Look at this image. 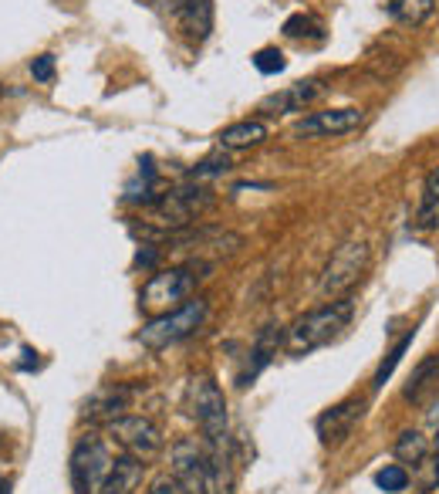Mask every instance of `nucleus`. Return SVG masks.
<instances>
[{
  "label": "nucleus",
  "mask_w": 439,
  "mask_h": 494,
  "mask_svg": "<svg viewBox=\"0 0 439 494\" xmlns=\"http://www.w3.org/2000/svg\"><path fill=\"white\" fill-rule=\"evenodd\" d=\"M351 322V302L342 298V302H328L325 309H315L301 315L298 322L288 328V349L294 355L311 353V349H321L332 339L342 336V328Z\"/></svg>",
  "instance_id": "obj_1"
},
{
  "label": "nucleus",
  "mask_w": 439,
  "mask_h": 494,
  "mask_svg": "<svg viewBox=\"0 0 439 494\" xmlns=\"http://www.w3.org/2000/svg\"><path fill=\"white\" fill-rule=\"evenodd\" d=\"M210 203H213V197L207 190H199V186H176V190H169V193H159V197L149 203V224L163 227V231H146V227H142V237L186 231Z\"/></svg>",
  "instance_id": "obj_2"
},
{
  "label": "nucleus",
  "mask_w": 439,
  "mask_h": 494,
  "mask_svg": "<svg viewBox=\"0 0 439 494\" xmlns=\"http://www.w3.org/2000/svg\"><path fill=\"white\" fill-rule=\"evenodd\" d=\"M197 264H186V268H166V271H156L146 288L139 292V309L156 315H166V311L180 309L182 302H190V294L197 288Z\"/></svg>",
  "instance_id": "obj_3"
},
{
  "label": "nucleus",
  "mask_w": 439,
  "mask_h": 494,
  "mask_svg": "<svg viewBox=\"0 0 439 494\" xmlns=\"http://www.w3.org/2000/svg\"><path fill=\"white\" fill-rule=\"evenodd\" d=\"M207 319V302L203 298H190V302H182L180 309L166 311V315H156L152 322H146L139 328V345L142 349H152V353H159V349H166L173 342L186 339L190 332H197L199 325Z\"/></svg>",
  "instance_id": "obj_4"
},
{
  "label": "nucleus",
  "mask_w": 439,
  "mask_h": 494,
  "mask_svg": "<svg viewBox=\"0 0 439 494\" xmlns=\"http://www.w3.org/2000/svg\"><path fill=\"white\" fill-rule=\"evenodd\" d=\"M368 261H372V251L365 241H345V244L334 247V254L328 258L325 271H321V294L328 298H342L349 294L359 278L368 271Z\"/></svg>",
  "instance_id": "obj_5"
},
{
  "label": "nucleus",
  "mask_w": 439,
  "mask_h": 494,
  "mask_svg": "<svg viewBox=\"0 0 439 494\" xmlns=\"http://www.w3.org/2000/svg\"><path fill=\"white\" fill-rule=\"evenodd\" d=\"M112 464L115 457L108 454L106 440L102 437H81L72 450V484L78 494H98L106 478L112 474Z\"/></svg>",
  "instance_id": "obj_6"
},
{
  "label": "nucleus",
  "mask_w": 439,
  "mask_h": 494,
  "mask_svg": "<svg viewBox=\"0 0 439 494\" xmlns=\"http://www.w3.org/2000/svg\"><path fill=\"white\" fill-rule=\"evenodd\" d=\"M186 396H190V413L197 417L203 437L207 440H227V400L210 376H193Z\"/></svg>",
  "instance_id": "obj_7"
},
{
  "label": "nucleus",
  "mask_w": 439,
  "mask_h": 494,
  "mask_svg": "<svg viewBox=\"0 0 439 494\" xmlns=\"http://www.w3.org/2000/svg\"><path fill=\"white\" fill-rule=\"evenodd\" d=\"M108 433L125 447V454H132L139 461H149V457H156L159 447H163V433H159V427L146 417L112 420V423H108Z\"/></svg>",
  "instance_id": "obj_8"
},
{
  "label": "nucleus",
  "mask_w": 439,
  "mask_h": 494,
  "mask_svg": "<svg viewBox=\"0 0 439 494\" xmlns=\"http://www.w3.org/2000/svg\"><path fill=\"white\" fill-rule=\"evenodd\" d=\"M173 461V478L180 481L186 494H207V447L197 444L193 437L176 440L169 450Z\"/></svg>",
  "instance_id": "obj_9"
},
{
  "label": "nucleus",
  "mask_w": 439,
  "mask_h": 494,
  "mask_svg": "<svg viewBox=\"0 0 439 494\" xmlns=\"http://www.w3.org/2000/svg\"><path fill=\"white\" fill-rule=\"evenodd\" d=\"M365 413V403L362 400H345L338 403V406H332V410H325L318 417V437L325 447H338L342 440H349L351 430L359 427V420H362Z\"/></svg>",
  "instance_id": "obj_10"
},
{
  "label": "nucleus",
  "mask_w": 439,
  "mask_h": 494,
  "mask_svg": "<svg viewBox=\"0 0 439 494\" xmlns=\"http://www.w3.org/2000/svg\"><path fill=\"white\" fill-rule=\"evenodd\" d=\"M365 123V112L359 108H328V112H315L294 125V136H345L351 129Z\"/></svg>",
  "instance_id": "obj_11"
},
{
  "label": "nucleus",
  "mask_w": 439,
  "mask_h": 494,
  "mask_svg": "<svg viewBox=\"0 0 439 494\" xmlns=\"http://www.w3.org/2000/svg\"><path fill=\"white\" fill-rule=\"evenodd\" d=\"M402 396L412 403V406H426V403H433L439 396V353H429L412 370V376L406 379V387H402Z\"/></svg>",
  "instance_id": "obj_12"
},
{
  "label": "nucleus",
  "mask_w": 439,
  "mask_h": 494,
  "mask_svg": "<svg viewBox=\"0 0 439 494\" xmlns=\"http://www.w3.org/2000/svg\"><path fill=\"white\" fill-rule=\"evenodd\" d=\"M321 92H325V85H321L318 78L294 81V85H288V89L267 95V98L260 102V112H301V108L308 106V102H315Z\"/></svg>",
  "instance_id": "obj_13"
},
{
  "label": "nucleus",
  "mask_w": 439,
  "mask_h": 494,
  "mask_svg": "<svg viewBox=\"0 0 439 494\" xmlns=\"http://www.w3.org/2000/svg\"><path fill=\"white\" fill-rule=\"evenodd\" d=\"M176 21H180V31L190 41H207L213 31V4L210 0H180L176 4Z\"/></svg>",
  "instance_id": "obj_14"
},
{
  "label": "nucleus",
  "mask_w": 439,
  "mask_h": 494,
  "mask_svg": "<svg viewBox=\"0 0 439 494\" xmlns=\"http://www.w3.org/2000/svg\"><path fill=\"white\" fill-rule=\"evenodd\" d=\"M129 400H132V387H108L85 403V417L95 423H112V420L125 417L122 410L129 406Z\"/></svg>",
  "instance_id": "obj_15"
},
{
  "label": "nucleus",
  "mask_w": 439,
  "mask_h": 494,
  "mask_svg": "<svg viewBox=\"0 0 439 494\" xmlns=\"http://www.w3.org/2000/svg\"><path fill=\"white\" fill-rule=\"evenodd\" d=\"M142 474H146V464L132 454H122V457H115L112 474L106 478L98 494H136L139 484H142Z\"/></svg>",
  "instance_id": "obj_16"
},
{
  "label": "nucleus",
  "mask_w": 439,
  "mask_h": 494,
  "mask_svg": "<svg viewBox=\"0 0 439 494\" xmlns=\"http://www.w3.org/2000/svg\"><path fill=\"white\" fill-rule=\"evenodd\" d=\"M264 140H267V125L260 123V119L233 123L216 136V142H220L224 149H250V146H260Z\"/></svg>",
  "instance_id": "obj_17"
},
{
  "label": "nucleus",
  "mask_w": 439,
  "mask_h": 494,
  "mask_svg": "<svg viewBox=\"0 0 439 494\" xmlns=\"http://www.w3.org/2000/svg\"><path fill=\"white\" fill-rule=\"evenodd\" d=\"M281 339H284V332H281V325H267L264 332L257 336V342H254V366H247V370L241 372V387H247L254 376H257L267 362H271L274 355H277V345H281Z\"/></svg>",
  "instance_id": "obj_18"
},
{
  "label": "nucleus",
  "mask_w": 439,
  "mask_h": 494,
  "mask_svg": "<svg viewBox=\"0 0 439 494\" xmlns=\"http://www.w3.org/2000/svg\"><path fill=\"white\" fill-rule=\"evenodd\" d=\"M385 11L393 21L406 24V28H419L429 17L436 14V0H389Z\"/></svg>",
  "instance_id": "obj_19"
},
{
  "label": "nucleus",
  "mask_w": 439,
  "mask_h": 494,
  "mask_svg": "<svg viewBox=\"0 0 439 494\" xmlns=\"http://www.w3.org/2000/svg\"><path fill=\"white\" fill-rule=\"evenodd\" d=\"M416 227L419 231H436L439 227V166L426 173L423 203H419V214H416Z\"/></svg>",
  "instance_id": "obj_20"
},
{
  "label": "nucleus",
  "mask_w": 439,
  "mask_h": 494,
  "mask_svg": "<svg viewBox=\"0 0 439 494\" xmlns=\"http://www.w3.org/2000/svg\"><path fill=\"white\" fill-rule=\"evenodd\" d=\"M156 197H159V193H156V170H152V159H149V156H142V159H139L136 180H132V183H125V200L149 207Z\"/></svg>",
  "instance_id": "obj_21"
},
{
  "label": "nucleus",
  "mask_w": 439,
  "mask_h": 494,
  "mask_svg": "<svg viewBox=\"0 0 439 494\" xmlns=\"http://www.w3.org/2000/svg\"><path fill=\"white\" fill-rule=\"evenodd\" d=\"M393 450L402 464H423L426 457H429V444H426V437L419 430L399 433V440H395Z\"/></svg>",
  "instance_id": "obj_22"
},
{
  "label": "nucleus",
  "mask_w": 439,
  "mask_h": 494,
  "mask_svg": "<svg viewBox=\"0 0 439 494\" xmlns=\"http://www.w3.org/2000/svg\"><path fill=\"white\" fill-rule=\"evenodd\" d=\"M409 345H412V332H409V336H406V339H399V342H395V349H389V355L382 359V366H379V370H376V379H372V387H376V389L385 387V379H389V376H393V372H395V366L402 362V355H406V349H409Z\"/></svg>",
  "instance_id": "obj_23"
},
{
  "label": "nucleus",
  "mask_w": 439,
  "mask_h": 494,
  "mask_svg": "<svg viewBox=\"0 0 439 494\" xmlns=\"http://www.w3.org/2000/svg\"><path fill=\"white\" fill-rule=\"evenodd\" d=\"M376 484H379L385 494H399V491H406L409 474H406V467H399V464H385L379 474H376Z\"/></svg>",
  "instance_id": "obj_24"
},
{
  "label": "nucleus",
  "mask_w": 439,
  "mask_h": 494,
  "mask_svg": "<svg viewBox=\"0 0 439 494\" xmlns=\"http://www.w3.org/2000/svg\"><path fill=\"white\" fill-rule=\"evenodd\" d=\"M227 170H230L227 156H207V159H199L197 166L190 170V180L193 183H203V180H213V176H224Z\"/></svg>",
  "instance_id": "obj_25"
},
{
  "label": "nucleus",
  "mask_w": 439,
  "mask_h": 494,
  "mask_svg": "<svg viewBox=\"0 0 439 494\" xmlns=\"http://www.w3.org/2000/svg\"><path fill=\"white\" fill-rule=\"evenodd\" d=\"M284 55L277 51V47H260L257 55H254V68H257L260 75H277V72H284Z\"/></svg>",
  "instance_id": "obj_26"
},
{
  "label": "nucleus",
  "mask_w": 439,
  "mask_h": 494,
  "mask_svg": "<svg viewBox=\"0 0 439 494\" xmlns=\"http://www.w3.org/2000/svg\"><path fill=\"white\" fill-rule=\"evenodd\" d=\"M311 28L321 31L318 21H315V17H308V14H294V17L284 21V34H288V38H304V34H311Z\"/></svg>",
  "instance_id": "obj_27"
},
{
  "label": "nucleus",
  "mask_w": 439,
  "mask_h": 494,
  "mask_svg": "<svg viewBox=\"0 0 439 494\" xmlns=\"http://www.w3.org/2000/svg\"><path fill=\"white\" fill-rule=\"evenodd\" d=\"M30 75H34V81H51L55 78V55H38L30 62Z\"/></svg>",
  "instance_id": "obj_28"
},
{
  "label": "nucleus",
  "mask_w": 439,
  "mask_h": 494,
  "mask_svg": "<svg viewBox=\"0 0 439 494\" xmlns=\"http://www.w3.org/2000/svg\"><path fill=\"white\" fill-rule=\"evenodd\" d=\"M149 494H186V488H182L176 478H159L156 484H152Z\"/></svg>",
  "instance_id": "obj_29"
},
{
  "label": "nucleus",
  "mask_w": 439,
  "mask_h": 494,
  "mask_svg": "<svg viewBox=\"0 0 439 494\" xmlns=\"http://www.w3.org/2000/svg\"><path fill=\"white\" fill-rule=\"evenodd\" d=\"M21 355H24V359H21L17 366H21L24 372H30V370H38V366H41V359H38V353H34V349H24Z\"/></svg>",
  "instance_id": "obj_30"
},
{
  "label": "nucleus",
  "mask_w": 439,
  "mask_h": 494,
  "mask_svg": "<svg viewBox=\"0 0 439 494\" xmlns=\"http://www.w3.org/2000/svg\"><path fill=\"white\" fill-rule=\"evenodd\" d=\"M429 484H439V457L433 461V478H429Z\"/></svg>",
  "instance_id": "obj_31"
},
{
  "label": "nucleus",
  "mask_w": 439,
  "mask_h": 494,
  "mask_svg": "<svg viewBox=\"0 0 439 494\" xmlns=\"http://www.w3.org/2000/svg\"><path fill=\"white\" fill-rule=\"evenodd\" d=\"M0 494H11V481L0 478Z\"/></svg>",
  "instance_id": "obj_32"
}]
</instances>
